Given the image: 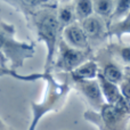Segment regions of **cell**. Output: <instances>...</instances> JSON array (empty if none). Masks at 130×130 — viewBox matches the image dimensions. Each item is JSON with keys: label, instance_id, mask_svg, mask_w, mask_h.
I'll return each mask as SVG.
<instances>
[{"label": "cell", "instance_id": "52a82bcc", "mask_svg": "<svg viewBox=\"0 0 130 130\" xmlns=\"http://www.w3.org/2000/svg\"><path fill=\"white\" fill-rule=\"evenodd\" d=\"M69 75V74H67ZM71 88L78 91V94L89 104L91 110H98L105 102L102 96V91L99 88L97 79L91 80H76L69 76Z\"/></svg>", "mask_w": 130, "mask_h": 130}, {"label": "cell", "instance_id": "d6986e66", "mask_svg": "<svg viewBox=\"0 0 130 130\" xmlns=\"http://www.w3.org/2000/svg\"><path fill=\"white\" fill-rule=\"evenodd\" d=\"M52 1H54V0H52Z\"/></svg>", "mask_w": 130, "mask_h": 130}, {"label": "cell", "instance_id": "2e32d148", "mask_svg": "<svg viewBox=\"0 0 130 130\" xmlns=\"http://www.w3.org/2000/svg\"><path fill=\"white\" fill-rule=\"evenodd\" d=\"M130 13V0H115L114 9L111 15L110 23L122 20Z\"/></svg>", "mask_w": 130, "mask_h": 130}, {"label": "cell", "instance_id": "6da1fadb", "mask_svg": "<svg viewBox=\"0 0 130 130\" xmlns=\"http://www.w3.org/2000/svg\"><path fill=\"white\" fill-rule=\"evenodd\" d=\"M61 75L62 78H58L53 72L40 73V80L45 81L46 83L45 92L40 102L31 103L32 118L27 130H36L43 117L50 112H59L64 107L72 88L70 85L69 75Z\"/></svg>", "mask_w": 130, "mask_h": 130}, {"label": "cell", "instance_id": "5b68a950", "mask_svg": "<svg viewBox=\"0 0 130 130\" xmlns=\"http://www.w3.org/2000/svg\"><path fill=\"white\" fill-rule=\"evenodd\" d=\"M92 56H94L92 52L73 48L67 45L63 39H61L50 72L56 74H69L79 65L92 58Z\"/></svg>", "mask_w": 130, "mask_h": 130}, {"label": "cell", "instance_id": "8fae6325", "mask_svg": "<svg viewBox=\"0 0 130 130\" xmlns=\"http://www.w3.org/2000/svg\"><path fill=\"white\" fill-rule=\"evenodd\" d=\"M99 72L98 63L94 59V57L85 63L79 65L75 70L69 73V76L71 79H76V80H91V79H96L97 74Z\"/></svg>", "mask_w": 130, "mask_h": 130}, {"label": "cell", "instance_id": "7c38bea8", "mask_svg": "<svg viewBox=\"0 0 130 130\" xmlns=\"http://www.w3.org/2000/svg\"><path fill=\"white\" fill-rule=\"evenodd\" d=\"M107 32L108 37L117 38L118 41H121V38L126 34H130V14L120 21L108 23Z\"/></svg>", "mask_w": 130, "mask_h": 130}, {"label": "cell", "instance_id": "e0dca14e", "mask_svg": "<svg viewBox=\"0 0 130 130\" xmlns=\"http://www.w3.org/2000/svg\"><path fill=\"white\" fill-rule=\"evenodd\" d=\"M119 89L122 97L126 99L128 103H130V69L124 67V75L121 82L119 83Z\"/></svg>", "mask_w": 130, "mask_h": 130}, {"label": "cell", "instance_id": "3957f363", "mask_svg": "<svg viewBox=\"0 0 130 130\" xmlns=\"http://www.w3.org/2000/svg\"><path fill=\"white\" fill-rule=\"evenodd\" d=\"M83 118L98 130H127L130 122V108L104 103L98 110H87Z\"/></svg>", "mask_w": 130, "mask_h": 130}, {"label": "cell", "instance_id": "277c9868", "mask_svg": "<svg viewBox=\"0 0 130 130\" xmlns=\"http://www.w3.org/2000/svg\"><path fill=\"white\" fill-rule=\"evenodd\" d=\"M14 33L11 25L0 22V52L10 62L11 66L20 67L26 59L33 57L34 46L16 40Z\"/></svg>", "mask_w": 130, "mask_h": 130}, {"label": "cell", "instance_id": "ac0fdd59", "mask_svg": "<svg viewBox=\"0 0 130 130\" xmlns=\"http://www.w3.org/2000/svg\"><path fill=\"white\" fill-rule=\"evenodd\" d=\"M4 75H10L15 79L22 81H37L40 80V73H34V74H29V75H18L14 70L6 69V67H0V76Z\"/></svg>", "mask_w": 130, "mask_h": 130}, {"label": "cell", "instance_id": "7a4b0ae2", "mask_svg": "<svg viewBox=\"0 0 130 130\" xmlns=\"http://www.w3.org/2000/svg\"><path fill=\"white\" fill-rule=\"evenodd\" d=\"M33 22L39 41H42L46 47V61L43 72H50L56 56L57 47L62 39V27L58 23L56 9L45 6L33 14Z\"/></svg>", "mask_w": 130, "mask_h": 130}, {"label": "cell", "instance_id": "30bf717a", "mask_svg": "<svg viewBox=\"0 0 130 130\" xmlns=\"http://www.w3.org/2000/svg\"><path fill=\"white\" fill-rule=\"evenodd\" d=\"M105 52L123 67L130 69V45L123 43L122 41L111 42L106 47H103Z\"/></svg>", "mask_w": 130, "mask_h": 130}, {"label": "cell", "instance_id": "9c48e42d", "mask_svg": "<svg viewBox=\"0 0 130 130\" xmlns=\"http://www.w3.org/2000/svg\"><path fill=\"white\" fill-rule=\"evenodd\" d=\"M62 39H63L67 45L73 48L92 52L89 47L87 37H86L82 27L76 22L73 23V24L67 25L64 29H62Z\"/></svg>", "mask_w": 130, "mask_h": 130}, {"label": "cell", "instance_id": "4fadbf2b", "mask_svg": "<svg viewBox=\"0 0 130 130\" xmlns=\"http://www.w3.org/2000/svg\"><path fill=\"white\" fill-rule=\"evenodd\" d=\"M57 20L61 25L62 29H64L65 26L70 24H73L76 22L75 13H74V7L73 5H63L58 8V10H56Z\"/></svg>", "mask_w": 130, "mask_h": 130}, {"label": "cell", "instance_id": "9a60e30c", "mask_svg": "<svg viewBox=\"0 0 130 130\" xmlns=\"http://www.w3.org/2000/svg\"><path fill=\"white\" fill-rule=\"evenodd\" d=\"M115 0H92L94 14L99 17L111 18V15L114 9Z\"/></svg>", "mask_w": 130, "mask_h": 130}, {"label": "cell", "instance_id": "ba28073f", "mask_svg": "<svg viewBox=\"0 0 130 130\" xmlns=\"http://www.w3.org/2000/svg\"><path fill=\"white\" fill-rule=\"evenodd\" d=\"M96 79H97V81H98L99 88H101L102 96H103L104 102H105L106 104L130 108V103H128V102L122 97L121 92H120V89H119V86L107 81L99 73L97 74Z\"/></svg>", "mask_w": 130, "mask_h": 130}, {"label": "cell", "instance_id": "5bb4252c", "mask_svg": "<svg viewBox=\"0 0 130 130\" xmlns=\"http://www.w3.org/2000/svg\"><path fill=\"white\" fill-rule=\"evenodd\" d=\"M75 17L78 21H83L85 18L94 15V6L92 0H75V4L73 5Z\"/></svg>", "mask_w": 130, "mask_h": 130}, {"label": "cell", "instance_id": "ffe728a7", "mask_svg": "<svg viewBox=\"0 0 130 130\" xmlns=\"http://www.w3.org/2000/svg\"><path fill=\"white\" fill-rule=\"evenodd\" d=\"M129 14H130V13H129Z\"/></svg>", "mask_w": 130, "mask_h": 130}, {"label": "cell", "instance_id": "8992f818", "mask_svg": "<svg viewBox=\"0 0 130 130\" xmlns=\"http://www.w3.org/2000/svg\"><path fill=\"white\" fill-rule=\"evenodd\" d=\"M80 25L87 37L90 49L94 50L96 48L101 49V46L105 43L106 38L108 37L107 26L105 25L102 17L97 15H91L81 21Z\"/></svg>", "mask_w": 130, "mask_h": 130}]
</instances>
